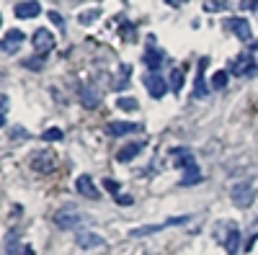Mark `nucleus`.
<instances>
[{"label": "nucleus", "instance_id": "nucleus-8", "mask_svg": "<svg viewBox=\"0 0 258 255\" xmlns=\"http://www.w3.org/2000/svg\"><path fill=\"white\" fill-rule=\"evenodd\" d=\"M21 44H24V31H18V29H11L6 31V36L0 39V52H6V54H16L21 49Z\"/></svg>", "mask_w": 258, "mask_h": 255}, {"label": "nucleus", "instance_id": "nucleus-7", "mask_svg": "<svg viewBox=\"0 0 258 255\" xmlns=\"http://www.w3.org/2000/svg\"><path fill=\"white\" fill-rule=\"evenodd\" d=\"M145 88H147V93L153 96L155 101H160V98L168 93V82H165V77H163L160 72H150V75L145 77Z\"/></svg>", "mask_w": 258, "mask_h": 255}, {"label": "nucleus", "instance_id": "nucleus-23", "mask_svg": "<svg viewBox=\"0 0 258 255\" xmlns=\"http://www.w3.org/2000/svg\"><path fill=\"white\" fill-rule=\"evenodd\" d=\"M225 85H227V72L225 70H217V72L212 75V88L214 91H222Z\"/></svg>", "mask_w": 258, "mask_h": 255}, {"label": "nucleus", "instance_id": "nucleus-9", "mask_svg": "<svg viewBox=\"0 0 258 255\" xmlns=\"http://www.w3.org/2000/svg\"><path fill=\"white\" fill-rule=\"evenodd\" d=\"M29 162H31L34 170H39V173H52V170H54V155L47 152V150L34 152V155L29 157Z\"/></svg>", "mask_w": 258, "mask_h": 255}, {"label": "nucleus", "instance_id": "nucleus-35", "mask_svg": "<svg viewBox=\"0 0 258 255\" xmlns=\"http://www.w3.org/2000/svg\"><path fill=\"white\" fill-rule=\"evenodd\" d=\"M255 224H258V219H255Z\"/></svg>", "mask_w": 258, "mask_h": 255}, {"label": "nucleus", "instance_id": "nucleus-12", "mask_svg": "<svg viewBox=\"0 0 258 255\" xmlns=\"http://www.w3.org/2000/svg\"><path fill=\"white\" fill-rule=\"evenodd\" d=\"M255 70V59L250 54H240V57H235L232 59V65H230V72L232 75H250Z\"/></svg>", "mask_w": 258, "mask_h": 255}, {"label": "nucleus", "instance_id": "nucleus-17", "mask_svg": "<svg viewBox=\"0 0 258 255\" xmlns=\"http://www.w3.org/2000/svg\"><path fill=\"white\" fill-rule=\"evenodd\" d=\"M140 126L135 124V121H114L111 126H109V132L114 134V137H124V134H132V132H137Z\"/></svg>", "mask_w": 258, "mask_h": 255}, {"label": "nucleus", "instance_id": "nucleus-30", "mask_svg": "<svg viewBox=\"0 0 258 255\" xmlns=\"http://www.w3.org/2000/svg\"><path fill=\"white\" fill-rule=\"evenodd\" d=\"M6 109H8V98H6V96H0V114H3Z\"/></svg>", "mask_w": 258, "mask_h": 255}, {"label": "nucleus", "instance_id": "nucleus-28", "mask_svg": "<svg viewBox=\"0 0 258 255\" xmlns=\"http://www.w3.org/2000/svg\"><path fill=\"white\" fill-rule=\"evenodd\" d=\"M49 18L54 21V26H57V29H64V21H62V16H59L57 11H52V13H49Z\"/></svg>", "mask_w": 258, "mask_h": 255}, {"label": "nucleus", "instance_id": "nucleus-24", "mask_svg": "<svg viewBox=\"0 0 258 255\" xmlns=\"http://www.w3.org/2000/svg\"><path fill=\"white\" fill-rule=\"evenodd\" d=\"M98 16H101V11H98V8H93V11H83V13L78 16V21H80L83 26H88V24H93V21H96Z\"/></svg>", "mask_w": 258, "mask_h": 255}, {"label": "nucleus", "instance_id": "nucleus-3", "mask_svg": "<svg viewBox=\"0 0 258 255\" xmlns=\"http://www.w3.org/2000/svg\"><path fill=\"white\" fill-rule=\"evenodd\" d=\"M230 199L238 209H248L253 201H255V186L250 181H243V183H235L232 191H230Z\"/></svg>", "mask_w": 258, "mask_h": 255}, {"label": "nucleus", "instance_id": "nucleus-15", "mask_svg": "<svg viewBox=\"0 0 258 255\" xmlns=\"http://www.w3.org/2000/svg\"><path fill=\"white\" fill-rule=\"evenodd\" d=\"M230 29H232V34L238 36L240 41H250V39H253V31H250L248 18H232V21H230Z\"/></svg>", "mask_w": 258, "mask_h": 255}, {"label": "nucleus", "instance_id": "nucleus-29", "mask_svg": "<svg viewBox=\"0 0 258 255\" xmlns=\"http://www.w3.org/2000/svg\"><path fill=\"white\" fill-rule=\"evenodd\" d=\"M116 199H119L121 206H132V204H135V199H132V196H126V194H119Z\"/></svg>", "mask_w": 258, "mask_h": 255}, {"label": "nucleus", "instance_id": "nucleus-18", "mask_svg": "<svg viewBox=\"0 0 258 255\" xmlns=\"http://www.w3.org/2000/svg\"><path fill=\"white\" fill-rule=\"evenodd\" d=\"M145 65L153 70V72H158L160 70V65H163V54L158 52V49H153V44L147 47V52H145Z\"/></svg>", "mask_w": 258, "mask_h": 255}, {"label": "nucleus", "instance_id": "nucleus-19", "mask_svg": "<svg viewBox=\"0 0 258 255\" xmlns=\"http://www.w3.org/2000/svg\"><path fill=\"white\" fill-rule=\"evenodd\" d=\"M78 93H80V101H83L85 109H96V106H98V93H96V91H91L88 85H80Z\"/></svg>", "mask_w": 258, "mask_h": 255}, {"label": "nucleus", "instance_id": "nucleus-5", "mask_svg": "<svg viewBox=\"0 0 258 255\" xmlns=\"http://www.w3.org/2000/svg\"><path fill=\"white\" fill-rule=\"evenodd\" d=\"M31 47H34V52H36L39 57H44L47 52H52V49H54V36H52V31L36 29L34 36H31Z\"/></svg>", "mask_w": 258, "mask_h": 255}, {"label": "nucleus", "instance_id": "nucleus-20", "mask_svg": "<svg viewBox=\"0 0 258 255\" xmlns=\"http://www.w3.org/2000/svg\"><path fill=\"white\" fill-rule=\"evenodd\" d=\"M181 88H183V67H173V72H170V91L178 96Z\"/></svg>", "mask_w": 258, "mask_h": 255}, {"label": "nucleus", "instance_id": "nucleus-11", "mask_svg": "<svg viewBox=\"0 0 258 255\" xmlns=\"http://www.w3.org/2000/svg\"><path fill=\"white\" fill-rule=\"evenodd\" d=\"M75 188H78V194H80V196L91 199V201H98V199H101V191L96 188V183H93L91 176H80V178L75 181Z\"/></svg>", "mask_w": 258, "mask_h": 255}, {"label": "nucleus", "instance_id": "nucleus-14", "mask_svg": "<svg viewBox=\"0 0 258 255\" xmlns=\"http://www.w3.org/2000/svg\"><path fill=\"white\" fill-rule=\"evenodd\" d=\"M39 13H41V6L36 3V0H24V3L16 6V18L29 21V18H36Z\"/></svg>", "mask_w": 258, "mask_h": 255}, {"label": "nucleus", "instance_id": "nucleus-34", "mask_svg": "<svg viewBox=\"0 0 258 255\" xmlns=\"http://www.w3.org/2000/svg\"><path fill=\"white\" fill-rule=\"evenodd\" d=\"M165 3H178V6H181V3H183V0H165Z\"/></svg>", "mask_w": 258, "mask_h": 255}, {"label": "nucleus", "instance_id": "nucleus-27", "mask_svg": "<svg viewBox=\"0 0 258 255\" xmlns=\"http://www.w3.org/2000/svg\"><path fill=\"white\" fill-rule=\"evenodd\" d=\"M103 188L109 191V194H114V196L121 194V183H119V181H111V178H106V181H103Z\"/></svg>", "mask_w": 258, "mask_h": 255}, {"label": "nucleus", "instance_id": "nucleus-22", "mask_svg": "<svg viewBox=\"0 0 258 255\" xmlns=\"http://www.w3.org/2000/svg\"><path fill=\"white\" fill-rule=\"evenodd\" d=\"M227 8H230L227 0H207V3H204V11H207V13H214V11H227Z\"/></svg>", "mask_w": 258, "mask_h": 255}, {"label": "nucleus", "instance_id": "nucleus-25", "mask_svg": "<svg viewBox=\"0 0 258 255\" xmlns=\"http://www.w3.org/2000/svg\"><path fill=\"white\" fill-rule=\"evenodd\" d=\"M126 85H129V67L124 65V67H121V77L114 82V91H124Z\"/></svg>", "mask_w": 258, "mask_h": 255}, {"label": "nucleus", "instance_id": "nucleus-21", "mask_svg": "<svg viewBox=\"0 0 258 255\" xmlns=\"http://www.w3.org/2000/svg\"><path fill=\"white\" fill-rule=\"evenodd\" d=\"M116 106H119L121 111H137V109H140V103H137V98H129V96L119 98V101H116Z\"/></svg>", "mask_w": 258, "mask_h": 255}, {"label": "nucleus", "instance_id": "nucleus-10", "mask_svg": "<svg viewBox=\"0 0 258 255\" xmlns=\"http://www.w3.org/2000/svg\"><path fill=\"white\" fill-rule=\"evenodd\" d=\"M207 65H209V59H207V57H202V59H199V67H197V80H194V98H207V96H209L207 80H204Z\"/></svg>", "mask_w": 258, "mask_h": 255}, {"label": "nucleus", "instance_id": "nucleus-26", "mask_svg": "<svg viewBox=\"0 0 258 255\" xmlns=\"http://www.w3.org/2000/svg\"><path fill=\"white\" fill-rule=\"evenodd\" d=\"M41 139H44V142H59V139H62V129L52 126V129H47L44 134H41Z\"/></svg>", "mask_w": 258, "mask_h": 255}, {"label": "nucleus", "instance_id": "nucleus-2", "mask_svg": "<svg viewBox=\"0 0 258 255\" xmlns=\"http://www.w3.org/2000/svg\"><path fill=\"white\" fill-rule=\"evenodd\" d=\"M222 227L214 232V237H220L222 240V247L230 252V255H235L240 250V229L238 227H232V222H220Z\"/></svg>", "mask_w": 258, "mask_h": 255}, {"label": "nucleus", "instance_id": "nucleus-4", "mask_svg": "<svg viewBox=\"0 0 258 255\" xmlns=\"http://www.w3.org/2000/svg\"><path fill=\"white\" fill-rule=\"evenodd\" d=\"M54 224L59 229H78L80 224H85V214L78 211L75 206H64V209H59L54 214Z\"/></svg>", "mask_w": 258, "mask_h": 255}, {"label": "nucleus", "instance_id": "nucleus-1", "mask_svg": "<svg viewBox=\"0 0 258 255\" xmlns=\"http://www.w3.org/2000/svg\"><path fill=\"white\" fill-rule=\"evenodd\" d=\"M173 165L183 170V176H181V186H197L202 181V170L197 165V160H194L191 150H186V147H176L173 152Z\"/></svg>", "mask_w": 258, "mask_h": 255}, {"label": "nucleus", "instance_id": "nucleus-33", "mask_svg": "<svg viewBox=\"0 0 258 255\" xmlns=\"http://www.w3.org/2000/svg\"><path fill=\"white\" fill-rule=\"evenodd\" d=\"M3 124H6V114H0V129H3Z\"/></svg>", "mask_w": 258, "mask_h": 255}, {"label": "nucleus", "instance_id": "nucleus-31", "mask_svg": "<svg viewBox=\"0 0 258 255\" xmlns=\"http://www.w3.org/2000/svg\"><path fill=\"white\" fill-rule=\"evenodd\" d=\"M21 255H34V247H31V245H24V250H21Z\"/></svg>", "mask_w": 258, "mask_h": 255}, {"label": "nucleus", "instance_id": "nucleus-16", "mask_svg": "<svg viewBox=\"0 0 258 255\" xmlns=\"http://www.w3.org/2000/svg\"><path fill=\"white\" fill-rule=\"evenodd\" d=\"M140 152H142V142H129L126 147H121V150L116 152V160L119 162H129V160H135Z\"/></svg>", "mask_w": 258, "mask_h": 255}, {"label": "nucleus", "instance_id": "nucleus-6", "mask_svg": "<svg viewBox=\"0 0 258 255\" xmlns=\"http://www.w3.org/2000/svg\"><path fill=\"white\" fill-rule=\"evenodd\" d=\"M191 217L188 214H183V217H176V219H168V222H163V224H147V227H137V229H132L129 232V237H145V235H155V232H160V229H165V227H176V224H186Z\"/></svg>", "mask_w": 258, "mask_h": 255}, {"label": "nucleus", "instance_id": "nucleus-13", "mask_svg": "<svg viewBox=\"0 0 258 255\" xmlns=\"http://www.w3.org/2000/svg\"><path fill=\"white\" fill-rule=\"evenodd\" d=\"M78 245L83 247V250H98V247H103L106 245V240L101 237V235H96V232H78Z\"/></svg>", "mask_w": 258, "mask_h": 255}, {"label": "nucleus", "instance_id": "nucleus-32", "mask_svg": "<svg viewBox=\"0 0 258 255\" xmlns=\"http://www.w3.org/2000/svg\"><path fill=\"white\" fill-rule=\"evenodd\" d=\"M248 6H250V11H253V13L258 16V0H255V3H248Z\"/></svg>", "mask_w": 258, "mask_h": 255}]
</instances>
